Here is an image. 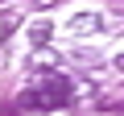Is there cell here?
Listing matches in <instances>:
<instances>
[{"instance_id": "cell-2", "label": "cell", "mask_w": 124, "mask_h": 116, "mask_svg": "<svg viewBox=\"0 0 124 116\" xmlns=\"http://www.w3.org/2000/svg\"><path fill=\"white\" fill-rule=\"evenodd\" d=\"M99 29H103V17L99 13H75L70 17V33H79V37H91Z\"/></svg>"}, {"instance_id": "cell-1", "label": "cell", "mask_w": 124, "mask_h": 116, "mask_svg": "<svg viewBox=\"0 0 124 116\" xmlns=\"http://www.w3.org/2000/svg\"><path fill=\"white\" fill-rule=\"evenodd\" d=\"M17 108H21V112H41V116H46V112H54V108H62V104H58V99H54V95H50V91H46V87L37 83V87L21 91Z\"/></svg>"}, {"instance_id": "cell-4", "label": "cell", "mask_w": 124, "mask_h": 116, "mask_svg": "<svg viewBox=\"0 0 124 116\" xmlns=\"http://www.w3.org/2000/svg\"><path fill=\"white\" fill-rule=\"evenodd\" d=\"M33 4H37V8H50V4H58V0H33Z\"/></svg>"}, {"instance_id": "cell-5", "label": "cell", "mask_w": 124, "mask_h": 116, "mask_svg": "<svg viewBox=\"0 0 124 116\" xmlns=\"http://www.w3.org/2000/svg\"><path fill=\"white\" fill-rule=\"evenodd\" d=\"M116 66H120V71H124V54H120V58H116Z\"/></svg>"}, {"instance_id": "cell-3", "label": "cell", "mask_w": 124, "mask_h": 116, "mask_svg": "<svg viewBox=\"0 0 124 116\" xmlns=\"http://www.w3.org/2000/svg\"><path fill=\"white\" fill-rule=\"evenodd\" d=\"M50 37H54V25H50V21H33V25H29V41H33V46H46Z\"/></svg>"}, {"instance_id": "cell-6", "label": "cell", "mask_w": 124, "mask_h": 116, "mask_svg": "<svg viewBox=\"0 0 124 116\" xmlns=\"http://www.w3.org/2000/svg\"><path fill=\"white\" fill-rule=\"evenodd\" d=\"M0 4H4V0H0Z\"/></svg>"}]
</instances>
